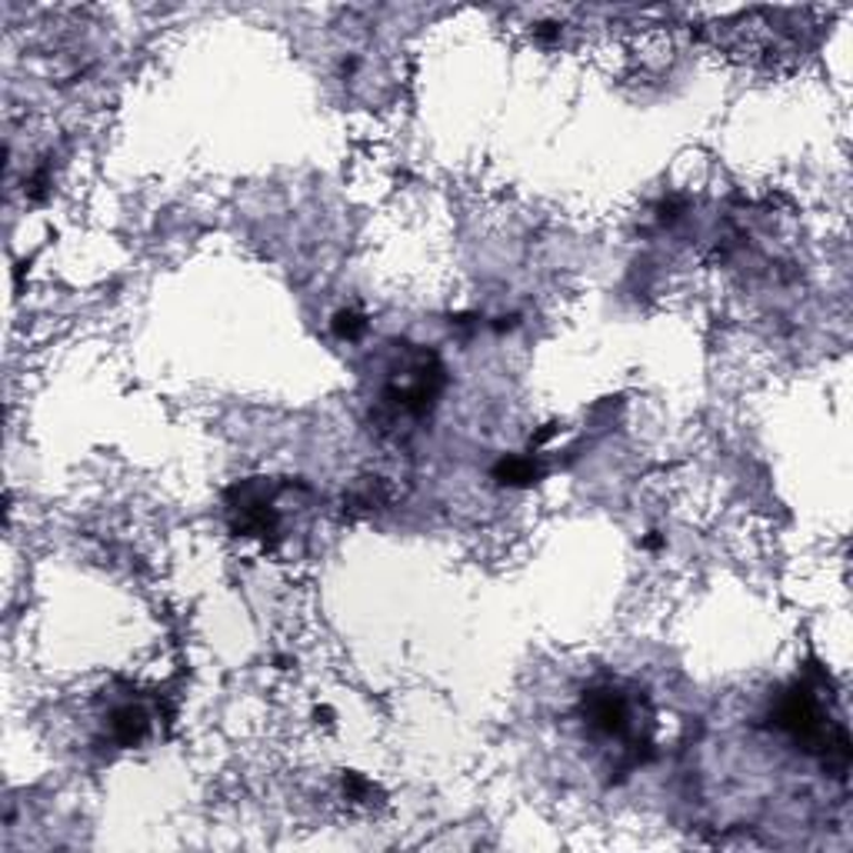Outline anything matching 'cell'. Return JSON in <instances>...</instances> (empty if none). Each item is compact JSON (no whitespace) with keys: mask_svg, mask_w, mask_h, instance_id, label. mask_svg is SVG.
Listing matches in <instances>:
<instances>
[{"mask_svg":"<svg viewBox=\"0 0 853 853\" xmlns=\"http://www.w3.org/2000/svg\"><path fill=\"white\" fill-rule=\"evenodd\" d=\"M443 364L427 347H411L390 364L384 384V403L400 417H427L443 390Z\"/></svg>","mask_w":853,"mask_h":853,"instance_id":"1","label":"cell"},{"mask_svg":"<svg viewBox=\"0 0 853 853\" xmlns=\"http://www.w3.org/2000/svg\"><path fill=\"white\" fill-rule=\"evenodd\" d=\"M577 716L583 731L607 744H631V747H647V737L641 734V703L631 697L623 684L600 681L580 694Z\"/></svg>","mask_w":853,"mask_h":853,"instance_id":"2","label":"cell"},{"mask_svg":"<svg viewBox=\"0 0 853 853\" xmlns=\"http://www.w3.org/2000/svg\"><path fill=\"white\" fill-rule=\"evenodd\" d=\"M107 731H111V740H114L117 747H138V744L151 734V716H147V710L138 707V703H120V707L111 710Z\"/></svg>","mask_w":853,"mask_h":853,"instance_id":"3","label":"cell"},{"mask_svg":"<svg viewBox=\"0 0 853 853\" xmlns=\"http://www.w3.org/2000/svg\"><path fill=\"white\" fill-rule=\"evenodd\" d=\"M493 480L501 487H530L541 480V467L533 464V457L524 454H507L493 464Z\"/></svg>","mask_w":853,"mask_h":853,"instance_id":"4","label":"cell"},{"mask_svg":"<svg viewBox=\"0 0 853 853\" xmlns=\"http://www.w3.org/2000/svg\"><path fill=\"white\" fill-rule=\"evenodd\" d=\"M331 331L340 340H357L367 331V321H364V313H357V310H337L331 321Z\"/></svg>","mask_w":853,"mask_h":853,"instance_id":"5","label":"cell"}]
</instances>
